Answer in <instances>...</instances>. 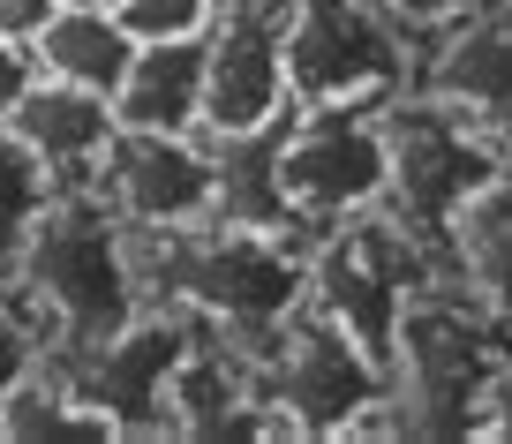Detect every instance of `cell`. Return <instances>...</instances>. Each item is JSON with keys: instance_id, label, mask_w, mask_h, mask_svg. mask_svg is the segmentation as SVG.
Returning <instances> with one entry per match:
<instances>
[{"instance_id": "cell-1", "label": "cell", "mask_w": 512, "mask_h": 444, "mask_svg": "<svg viewBox=\"0 0 512 444\" xmlns=\"http://www.w3.org/2000/svg\"><path fill=\"white\" fill-rule=\"evenodd\" d=\"M144 302H181L204 324H219L234 347L264 354L279 324L309 302V234H264V226H174L136 234Z\"/></svg>"}, {"instance_id": "cell-2", "label": "cell", "mask_w": 512, "mask_h": 444, "mask_svg": "<svg viewBox=\"0 0 512 444\" xmlns=\"http://www.w3.org/2000/svg\"><path fill=\"white\" fill-rule=\"evenodd\" d=\"M8 294L31 309L46 332V354L98 347L144 309V271H136V226L106 204L98 189H61L38 219L23 264L8 271Z\"/></svg>"}, {"instance_id": "cell-3", "label": "cell", "mask_w": 512, "mask_h": 444, "mask_svg": "<svg viewBox=\"0 0 512 444\" xmlns=\"http://www.w3.org/2000/svg\"><path fill=\"white\" fill-rule=\"evenodd\" d=\"M384 151H392L384 211H392L437 264H445V249H452L460 211L512 166V151L490 128H475L467 113H452L445 98H430V91H400L384 106Z\"/></svg>"}, {"instance_id": "cell-4", "label": "cell", "mask_w": 512, "mask_h": 444, "mask_svg": "<svg viewBox=\"0 0 512 444\" xmlns=\"http://www.w3.org/2000/svg\"><path fill=\"white\" fill-rule=\"evenodd\" d=\"M422 46L384 0H287V91L294 106H392L415 91Z\"/></svg>"}, {"instance_id": "cell-5", "label": "cell", "mask_w": 512, "mask_h": 444, "mask_svg": "<svg viewBox=\"0 0 512 444\" xmlns=\"http://www.w3.org/2000/svg\"><path fill=\"white\" fill-rule=\"evenodd\" d=\"M422 286H437V256L407 234L392 211H354V219L324 226L309 241V309L339 324L347 339H362L384 369L400 347V317Z\"/></svg>"}, {"instance_id": "cell-6", "label": "cell", "mask_w": 512, "mask_h": 444, "mask_svg": "<svg viewBox=\"0 0 512 444\" xmlns=\"http://www.w3.org/2000/svg\"><path fill=\"white\" fill-rule=\"evenodd\" d=\"M256 392L287 422V437H332V429H392L384 422V392L392 369L347 339L324 309H294L279 339L256 354Z\"/></svg>"}, {"instance_id": "cell-7", "label": "cell", "mask_w": 512, "mask_h": 444, "mask_svg": "<svg viewBox=\"0 0 512 444\" xmlns=\"http://www.w3.org/2000/svg\"><path fill=\"white\" fill-rule=\"evenodd\" d=\"M196 324L204 317L181 302H144L121 332H106L98 347L53 354V362H61L68 392L113 422V437H159V429H174V369Z\"/></svg>"}, {"instance_id": "cell-8", "label": "cell", "mask_w": 512, "mask_h": 444, "mask_svg": "<svg viewBox=\"0 0 512 444\" xmlns=\"http://www.w3.org/2000/svg\"><path fill=\"white\" fill-rule=\"evenodd\" d=\"M384 181H392L384 106H302L294 113L287 159H279V189H287L294 234L317 241L324 226L354 219V211H377Z\"/></svg>"}, {"instance_id": "cell-9", "label": "cell", "mask_w": 512, "mask_h": 444, "mask_svg": "<svg viewBox=\"0 0 512 444\" xmlns=\"http://www.w3.org/2000/svg\"><path fill=\"white\" fill-rule=\"evenodd\" d=\"M287 106V0H219L204 23V136L264 128Z\"/></svg>"}, {"instance_id": "cell-10", "label": "cell", "mask_w": 512, "mask_h": 444, "mask_svg": "<svg viewBox=\"0 0 512 444\" xmlns=\"http://www.w3.org/2000/svg\"><path fill=\"white\" fill-rule=\"evenodd\" d=\"M136 234H174V226H204L219 211V166H211L204 128H121L91 181Z\"/></svg>"}, {"instance_id": "cell-11", "label": "cell", "mask_w": 512, "mask_h": 444, "mask_svg": "<svg viewBox=\"0 0 512 444\" xmlns=\"http://www.w3.org/2000/svg\"><path fill=\"white\" fill-rule=\"evenodd\" d=\"M415 91L445 98L452 113H467L512 151V0H482L445 31H430Z\"/></svg>"}, {"instance_id": "cell-12", "label": "cell", "mask_w": 512, "mask_h": 444, "mask_svg": "<svg viewBox=\"0 0 512 444\" xmlns=\"http://www.w3.org/2000/svg\"><path fill=\"white\" fill-rule=\"evenodd\" d=\"M8 128L38 151V166H46L61 189H91L98 166H106V151H113V136H121V113H113L106 91L38 76L31 91H23V106L8 113Z\"/></svg>"}, {"instance_id": "cell-13", "label": "cell", "mask_w": 512, "mask_h": 444, "mask_svg": "<svg viewBox=\"0 0 512 444\" xmlns=\"http://www.w3.org/2000/svg\"><path fill=\"white\" fill-rule=\"evenodd\" d=\"M121 128H204V31L196 38H136L121 91H113Z\"/></svg>"}, {"instance_id": "cell-14", "label": "cell", "mask_w": 512, "mask_h": 444, "mask_svg": "<svg viewBox=\"0 0 512 444\" xmlns=\"http://www.w3.org/2000/svg\"><path fill=\"white\" fill-rule=\"evenodd\" d=\"M294 113H302V106H287L279 121H264V128H241V136H211V166H219V211H211V219L264 226V234H294L287 189H279V159H287Z\"/></svg>"}, {"instance_id": "cell-15", "label": "cell", "mask_w": 512, "mask_h": 444, "mask_svg": "<svg viewBox=\"0 0 512 444\" xmlns=\"http://www.w3.org/2000/svg\"><path fill=\"white\" fill-rule=\"evenodd\" d=\"M31 61H38V76H61V83H83V91L113 98L128 61H136V31L113 8H53L46 31L31 38Z\"/></svg>"}, {"instance_id": "cell-16", "label": "cell", "mask_w": 512, "mask_h": 444, "mask_svg": "<svg viewBox=\"0 0 512 444\" xmlns=\"http://www.w3.org/2000/svg\"><path fill=\"white\" fill-rule=\"evenodd\" d=\"M53 196H61V181L38 166V151L16 136V128L0 121V279L23 264V249H31L38 219L53 211Z\"/></svg>"}, {"instance_id": "cell-17", "label": "cell", "mask_w": 512, "mask_h": 444, "mask_svg": "<svg viewBox=\"0 0 512 444\" xmlns=\"http://www.w3.org/2000/svg\"><path fill=\"white\" fill-rule=\"evenodd\" d=\"M0 437H113V422H106V414H91L76 392H68L61 362L46 354L16 392L0 399Z\"/></svg>"}, {"instance_id": "cell-18", "label": "cell", "mask_w": 512, "mask_h": 444, "mask_svg": "<svg viewBox=\"0 0 512 444\" xmlns=\"http://www.w3.org/2000/svg\"><path fill=\"white\" fill-rule=\"evenodd\" d=\"M38 362H46V332H38V324H31V309H23L16 294L0 286V399L16 392V384L31 377Z\"/></svg>"}, {"instance_id": "cell-19", "label": "cell", "mask_w": 512, "mask_h": 444, "mask_svg": "<svg viewBox=\"0 0 512 444\" xmlns=\"http://www.w3.org/2000/svg\"><path fill=\"white\" fill-rule=\"evenodd\" d=\"M211 16H219V0H128L121 8L136 38H196Z\"/></svg>"}, {"instance_id": "cell-20", "label": "cell", "mask_w": 512, "mask_h": 444, "mask_svg": "<svg viewBox=\"0 0 512 444\" xmlns=\"http://www.w3.org/2000/svg\"><path fill=\"white\" fill-rule=\"evenodd\" d=\"M31 83H38L31 46H8V38H0V121H8V113L23 106V91H31Z\"/></svg>"}, {"instance_id": "cell-21", "label": "cell", "mask_w": 512, "mask_h": 444, "mask_svg": "<svg viewBox=\"0 0 512 444\" xmlns=\"http://www.w3.org/2000/svg\"><path fill=\"white\" fill-rule=\"evenodd\" d=\"M384 8H392V16H400L407 31H422V38H430V31H445L452 16H467V8H482V0H384Z\"/></svg>"}, {"instance_id": "cell-22", "label": "cell", "mask_w": 512, "mask_h": 444, "mask_svg": "<svg viewBox=\"0 0 512 444\" xmlns=\"http://www.w3.org/2000/svg\"><path fill=\"white\" fill-rule=\"evenodd\" d=\"M53 8H61V0H0V38H8V46H31Z\"/></svg>"}, {"instance_id": "cell-23", "label": "cell", "mask_w": 512, "mask_h": 444, "mask_svg": "<svg viewBox=\"0 0 512 444\" xmlns=\"http://www.w3.org/2000/svg\"><path fill=\"white\" fill-rule=\"evenodd\" d=\"M61 8H113V16H121L128 0H61Z\"/></svg>"}]
</instances>
